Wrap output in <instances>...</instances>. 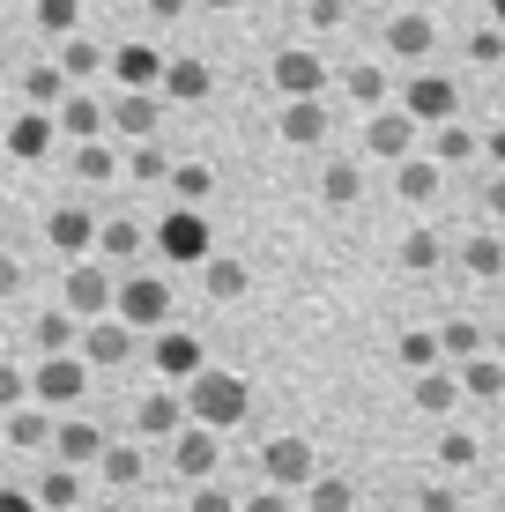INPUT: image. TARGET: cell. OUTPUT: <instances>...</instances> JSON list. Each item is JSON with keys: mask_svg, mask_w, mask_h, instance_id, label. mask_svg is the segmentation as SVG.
<instances>
[{"mask_svg": "<svg viewBox=\"0 0 505 512\" xmlns=\"http://www.w3.org/2000/svg\"><path fill=\"white\" fill-rule=\"evenodd\" d=\"M238 512H290V490H260V498H238Z\"/></svg>", "mask_w": 505, "mask_h": 512, "instance_id": "cell-40", "label": "cell"}, {"mask_svg": "<svg viewBox=\"0 0 505 512\" xmlns=\"http://www.w3.org/2000/svg\"><path fill=\"white\" fill-rule=\"evenodd\" d=\"M201 8H216V15H231V8H238V0H201Z\"/></svg>", "mask_w": 505, "mask_h": 512, "instance_id": "cell-47", "label": "cell"}, {"mask_svg": "<svg viewBox=\"0 0 505 512\" xmlns=\"http://www.w3.org/2000/svg\"><path fill=\"white\" fill-rule=\"evenodd\" d=\"M402 260H409V268H431V260H439V245H431L424 231H416V238L402 245Z\"/></svg>", "mask_w": 505, "mask_h": 512, "instance_id": "cell-41", "label": "cell"}, {"mask_svg": "<svg viewBox=\"0 0 505 512\" xmlns=\"http://www.w3.org/2000/svg\"><path fill=\"white\" fill-rule=\"evenodd\" d=\"M112 127L127 134V141H156V127H164V97H156V90H119Z\"/></svg>", "mask_w": 505, "mask_h": 512, "instance_id": "cell-15", "label": "cell"}, {"mask_svg": "<svg viewBox=\"0 0 505 512\" xmlns=\"http://www.w3.org/2000/svg\"><path fill=\"white\" fill-rule=\"evenodd\" d=\"M201 282H208V297H216V305H231V297L253 290L246 260H231V253H208V260H201Z\"/></svg>", "mask_w": 505, "mask_h": 512, "instance_id": "cell-20", "label": "cell"}, {"mask_svg": "<svg viewBox=\"0 0 505 512\" xmlns=\"http://www.w3.org/2000/svg\"><path fill=\"white\" fill-rule=\"evenodd\" d=\"M142 475H149L142 446H104V483H112V490H134Z\"/></svg>", "mask_w": 505, "mask_h": 512, "instance_id": "cell-28", "label": "cell"}, {"mask_svg": "<svg viewBox=\"0 0 505 512\" xmlns=\"http://www.w3.org/2000/svg\"><path fill=\"white\" fill-rule=\"evenodd\" d=\"M75 357L90 364V372H97V364L112 372V364L134 357V327L127 320H90V327H82V342H75Z\"/></svg>", "mask_w": 505, "mask_h": 512, "instance_id": "cell-10", "label": "cell"}, {"mask_svg": "<svg viewBox=\"0 0 505 512\" xmlns=\"http://www.w3.org/2000/svg\"><path fill=\"white\" fill-rule=\"evenodd\" d=\"M97 512H119V505H97Z\"/></svg>", "mask_w": 505, "mask_h": 512, "instance_id": "cell-49", "label": "cell"}, {"mask_svg": "<svg viewBox=\"0 0 505 512\" xmlns=\"http://www.w3.org/2000/svg\"><path fill=\"white\" fill-rule=\"evenodd\" d=\"M97 67H104V45H90V38H67V45H60V75H67V82H90Z\"/></svg>", "mask_w": 505, "mask_h": 512, "instance_id": "cell-29", "label": "cell"}, {"mask_svg": "<svg viewBox=\"0 0 505 512\" xmlns=\"http://www.w3.org/2000/svg\"><path fill=\"white\" fill-rule=\"evenodd\" d=\"M208 90H216V75H208L201 52H171V60H164V82H156L164 104H201Z\"/></svg>", "mask_w": 505, "mask_h": 512, "instance_id": "cell-9", "label": "cell"}, {"mask_svg": "<svg viewBox=\"0 0 505 512\" xmlns=\"http://www.w3.org/2000/svg\"><path fill=\"white\" fill-rule=\"evenodd\" d=\"M30 342H38L45 357H67V349L82 342V320H75V312H38V327H30Z\"/></svg>", "mask_w": 505, "mask_h": 512, "instance_id": "cell-24", "label": "cell"}, {"mask_svg": "<svg viewBox=\"0 0 505 512\" xmlns=\"http://www.w3.org/2000/svg\"><path fill=\"white\" fill-rule=\"evenodd\" d=\"M60 290H67V312H75V320L90 327V320H104V312H112L119 282H112V268H104V260H75Z\"/></svg>", "mask_w": 505, "mask_h": 512, "instance_id": "cell-5", "label": "cell"}, {"mask_svg": "<svg viewBox=\"0 0 505 512\" xmlns=\"http://www.w3.org/2000/svg\"><path fill=\"white\" fill-rule=\"evenodd\" d=\"M127 171H134V179H149V186H164V179H171L164 141H134V149H127Z\"/></svg>", "mask_w": 505, "mask_h": 512, "instance_id": "cell-31", "label": "cell"}, {"mask_svg": "<svg viewBox=\"0 0 505 512\" xmlns=\"http://www.w3.org/2000/svg\"><path fill=\"white\" fill-rule=\"evenodd\" d=\"M52 127L60 134H75V141H104V127H112V112H104V104L90 97V90H75L60 104V112H52Z\"/></svg>", "mask_w": 505, "mask_h": 512, "instance_id": "cell-18", "label": "cell"}, {"mask_svg": "<svg viewBox=\"0 0 505 512\" xmlns=\"http://www.w3.org/2000/svg\"><path fill=\"white\" fill-rule=\"evenodd\" d=\"M142 245H149V231H142V223H127V216H119V223H97V253H90V260L119 268V260H134Z\"/></svg>", "mask_w": 505, "mask_h": 512, "instance_id": "cell-21", "label": "cell"}, {"mask_svg": "<svg viewBox=\"0 0 505 512\" xmlns=\"http://www.w3.org/2000/svg\"><path fill=\"white\" fill-rule=\"evenodd\" d=\"M0 141H8L15 164H45L52 141H60V127H52V112H15L8 127H0Z\"/></svg>", "mask_w": 505, "mask_h": 512, "instance_id": "cell-11", "label": "cell"}, {"mask_svg": "<svg viewBox=\"0 0 505 512\" xmlns=\"http://www.w3.org/2000/svg\"><path fill=\"white\" fill-rule=\"evenodd\" d=\"M320 82H327V60H320V52H275V90H283V104L320 97Z\"/></svg>", "mask_w": 505, "mask_h": 512, "instance_id": "cell-13", "label": "cell"}, {"mask_svg": "<svg viewBox=\"0 0 505 512\" xmlns=\"http://www.w3.org/2000/svg\"><path fill=\"white\" fill-rule=\"evenodd\" d=\"M30 498H38V512H75L82 505V468H45Z\"/></svg>", "mask_w": 505, "mask_h": 512, "instance_id": "cell-22", "label": "cell"}, {"mask_svg": "<svg viewBox=\"0 0 505 512\" xmlns=\"http://www.w3.org/2000/svg\"><path fill=\"white\" fill-rule=\"evenodd\" d=\"M90 394V364L67 349V357H38V372H30V401L38 409H75V401Z\"/></svg>", "mask_w": 505, "mask_h": 512, "instance_id": "cell-3", "label": "cell"}, {"mask_svg": "<svg viewBox=\"0 0 505 512\" xmlns=\"http://www.w3.org/2000/svg\"><path fill=\"white\" fill-rule=\"evenodd\" d=\"M45 245L67 253V260H90L97 253V216H90V208H52V216H45Z\"/></svg>", "mask_w": 505, "mask_h": 512, "instance_id": "cell-12", "label": "cell"}, {"mask_svg": "<svg viewBox=\"0 0 505 512\" xmlns=\"http://www.w3.org/2000/svg\"><path fill=\"white\" fill-rule=\"evenodd\" d=\"M112 320H127L134 334L142 327H171V282L164 275H127L112 297Z\"/></svg>", "mask_w": 505, "mask_h": 512, "instance_id": "cell-4", "label": "cell"}, {"mask_svg": "<svg viewBox=\"0 0 505 512\" xmlns=\"http://www.w3.org/2000/svg\"><path fill=\"white\" fill-rule=\"evenodd\" d=\"M431 186H439V179H431V171H424V164H409V171H402V193H416V201H424V193H431Z\"/></svg>", "mask_w": 505, "mask_h": 512, "instance_id": "cell-43", "label": "cell"}, {"mask_svg": "<svg viewBox=\"0 0 505 512\" xmlns=\"http://www.w3.org/2000/svg\"><path fill=\"white\" fill-rule=\"evenodd\" d=\"M312 512H350V483H342V475H312Z\"/></svg>", "mask_w": 505, "mask_h": 512, "instance_id": "cell-33", "label": "cell"}, {"mask_svg": "<svg viewBox=\"0 0 505 512\" xmlns=\"http://www.w3.org/2000/svg\"><path fill=\"white\" fill-rule=\"evenodd\" d=\"M171 468H179L186 483H216V468H223V438H216V431H201V423H186V431L171 438Z\"/></svg>", "mask_w": 505, "mask_h": 512, "instance_id": "cell-7", "label": "cell"}, {"mask_svg": "<svg viewBox=\"0 0 505 512\" xmlns=\"http://www.w3.org/2000/svg\"><path fill=\"white\" fill-rule=\"evenodd\" d=\"M149 245L171 260V268H201V260L216 253V231H208L201 208H164V223L149 231Z\"/></svg>", "mask_w": 505, "mask_h": 512, "instance_id": "cell-2", "label": "cell"}, {"mask_svg": "<svg viewBox=\"0 0 505 512\" xmlns=\"http://www.w3.org/2000/svg\"><path fill=\"white\" fill-rule=\"evenodd\" d=\"M372 149H379V156H402V149H409V119H402V112H379V119H372Z\"/></svg>", "mask_w": 505, "mask_h": 512, "instance_id": "cell-32", "label": "cell"}, {"mask_svg": "<svg viewBox=\"0 0 505 512\" xmlns=\"http://www.w3.org/2000/svg\"><path fill=\"white\" fill-rule=\"evenodd\" d=\"M260 475H268V490H305L312 483V446L305 438H268L260 446Z\"/></svg>", "mask_w": 505, "mask_h": 512, "instance_id": "cell-8", "label": "cell"}, {"mask_svg": "<svg viewBox=\"0 0 505 512\" xmlns=\"http://www.w3.org/2000/svg\"><path fill=\"white\" fill-rule=\"evenodd\" d=\"M186 431V401H179V386H156V394L142 401V409H134V438H179Z\"/></svg>", "mask_w": 505, "mask_h": 512, "instance_id": "cell-14", "label": "cell"}, {"mask_svg": "<svg viewBox=\"0 0 505 512\" xmlns=\"http://www.w3.org/2000/svg\"><path fill=\"white\" fill-rule=\"evenodd\" d=\"M409 112H424V119L454 112V90H446V82H416V90H409Z\"/></svg>", "mask_w": 505, "mask_h": 512, "instance_id": "cell-34", "label": "cell"}, {"mask_svg": "<svg viewBox=\"0 0 505 512\" xmlns=\"http://www.w3.org/2000/svg\"><path fill=\"white\" fill-rule=\"evenodd\" d=\"M387 38H394V52H424V45H431V23H424V15H402Z\"/></svg>", "mask_w": 505, "mask_h": 512, "instance_id": "cell-35", "label": "cell"}, {"mask_svg": "<svg viewBox=\"0 0 505 512\" xmlns=\"http://www.w3.org/2000/svg\"><path fill=\"white\" fill-rule=\"evenodd\" d=\"M23 401H30V372L0 364V409H23Z\"/></svg>", "mask_w": 505, "mask_h": 512, "instance_id": "cell-36", "label": "cell"}, {"mask_svg": "<svg viewBox=\"0 0 505 512\" xmlns=\"http://www.w3.org/2000/svg\"><path fill=\"white\" fill-rule=\"evenodd\" d=\"M8 290H23V260L0 253V297H8Z\"/></svg>", "mask_w": 505, "mask_h": 512, "instance_id": "cell-45", "label": "cell"}, {"mask_svg": "<svg viewBox=\"0 0 505 512\" xmlns=\"http://www.w3.org/2000/svg\"><path fill=\"white\" fill-rule=\"evenodd\" d=\"M186 512H238V498L223 483H194V505H186Z\"/></svg>", "mask_w": 505, "mask_h": 512, "instance_id": "cell-37", "label": "cell"}, {"mask_svg": "<svg viewBox=\"0 0 505 512\" xmlns=\"http://www.w3.org/2000/svg\"><path fill=\"white\" fill-rule=\"evenodd\" d=\"M52 453H60V468H90V461H104V431L90 416H67V423H52Z\"/></svg>", "mask_w": 505, "mask_h": 512, "instance_id": "cell-16", "label": "cell"}, {"mask_svg": "<svg viewBox=\"0 0 505 512\" xmlns=\"http://www.w3.org/2000/svg\"><path fill=\"white\" fill-rule=\"evenodd\" d=\"M171 201H179V208H201L208 201V193H216V171H208V164H171Z\"/></svg>", "mask_w": 505, "mask_h": 512, "instance_id": "cell-25", "label": "cell"}, {"mask_svg": "<svg viewBox=\"0 0 505 512\" xmlns=\"http://www.w3.org/2000/svg\"><path fill=\"white\" fill-rule=\"evenodd\" d=\"M320 193H327V201H357V171H327Z\"/></svg>", "mask_w": 505, "mask_h": 512, "instance_id": "cell-39", "label": "cell"}, {"mask_svg": "<svg viewBox=\"0 0 505 512\" xmlns=\"http://www.w3.org/2000/svg\"><path fill=\"white\" fill-rule=\"evenodd\" d=\"M112 171H119L112 141H75V179H112Z\"/></svg>", "mask_w": 505, "mask_h": 512, "instance_id": "cell-30", "label": "cell"}, {"mask_svg": "<svg viewBox=\"0 0 505 512\" xmlns=\"http://www.w3.org/2000/svg\"><path fill=\"white\" fill-rule=\"evenodd\" d=\"M149 364H156V379H164V386H186L208 364V342H201V334H186V327H156Z\"/></svg>", "mask_w": 505, "mask_h": 512, "instance_id": "cell-6", "label": "cell"}, {"mask_svg": "<svg viewBox=\"0 0 505 512\" xmlns=\"http://www.w3.org/2000/svg\"><path fill=\"white\" fill-rule=\"evenodd\" d=\"M142 8L156 15V23H179V15H186V8H194V0H142Z\"/></svg>", "mask_w": 505, "mask_h": 512, "instance_id": "cell-44", "label": "cell"}, {"mask_svg": "<svg viewBox=\"0 0 505 512\" xmlns=\"http://www.w3.org/2000/svg\"><path fill=\"white\" fill-rule=\"evenodd\" d=\"M305 15H312V30H335V23H342V0H312Z\"/></svg>", "mask_w": 505, "mask_h": 512, "instance_id": "cell-42", "label": "cell"}, {"mask_svg": "<svg viewBox=\"0 0 505 512\" xmlns=\"http://www.w3.org/2000/svg\"><path fill=\"white\" fill-rule=\"evenodd\" d=\"M342 90H350L357 104H372L379 90H387V82H379V67H350V75H342Z\"/></svg>", "mask_w": 505, "mask_h": 512, "instance_id": "cell-38", "label": "cell"}, {"mask_svg": "<svg viewBox=\"0 0 505 512\" xmlns=\"http://www.w3.org/2000/svg\"><path fill=\"white\" fill-rule=\"evenodd\" d=\"M8 446H23V453L52 446V409H8Z\"/></svg>", "mask_w": 505, "mask_h": 512, "instance_id": "cell-26", "label": "cell"}, {"mask_svg": "<svg viewBox=\"0 0 505 512\" xmlns=\"http://www.w3.org/2000/svg\"><path fill=\"white\" fill-rule=\"evenodd\" d=\"M0 512H38V498L30 490H0Z\"/></svg>", "mask_w": 505, "mask_h": 512, "instance_id": "cell-46", "label": "cell"}, {"mask_svg": "<svg viewBox=\"0 0 505 512\" xmlns=\"http://www.w3.org/2000/svg\"><path fill=\"white\" fill-rule=\"evenodd\" d=\"M67 97H75V82L60 75V60H38V67L23 75V104H30V112H60Z\"/></svg>", "mask_w": 505, "mask_h": 512, "instance_id": "cell-19", "label": "cell"}, {"mask_svg": "<svg viewBox=\"0 0 505 512\" xmlns=\"http://www.w3.org/2000/svg\"><path fill=\"white\" fill-rule=\"evenodd\" d=\"M179 401H186V423H201V431H216V438L253 416V386L238 372H223V364H201V372L179 386Z\"/></svg>", "mask_w": 505, "mask_h": 512, "instance_id": "cell-1", "label": "cell"}, {"mask_svg": "<svg viewBox=\"0 0 505 512\" xmlns=\"http://www.w3.org/2000/svg\"><path fill=\"white\" fill-rule=\"evenodd\" d=\"M8 119H15V112H8V104H0V127H8Z\"/></svg>", "mask_w": 505, "mask_h": 512, "instance_id": "cell-48", "label": "cell"}, {"mask_svg": "<svg viewBox=\"0 0 505 512\" xmlns=\"http://www.w3.org/2000/svg\"><path fill=\"white\" fill-rule=\"evenodd\" d=\"M320 134H327V104H320V97L283 104V141H290V149H312Z\"/></svg>", "mask_w": 505, "mask_h": 512, "instance_id": "cell-23", "label": "cell"}, {"mask_svg": "<svg viewBox=\"0 0 505 512\" xmlns=\"http://www.w3.org/2000/svg\"><path fill=\"white\" fill-rule=\"evenodd\" d=\"M164 60L171 52H156V45H119L112 75H119V90H156V82H164Z\"/></svg>", "mask_w": 505, "mask_h": 512, "instance_id": "cell-17", "label": "cell"}, {"mask_svg": "<svg viewBox=\"0 0 505 512\" xmlns=\"http://www.w3.org/2000/svg\"><path fill=\"white\" fill-rule=\"evenodd\" d=\"M38 30L45 38H82V0H38Z\"/></svg>", "mask_w": 505, "mask_h": 512, "instance_id": "cell-27", "label": "cell"}]
</instances>
